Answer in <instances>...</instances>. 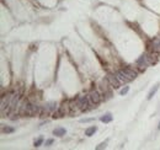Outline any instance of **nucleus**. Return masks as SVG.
I'll return each mask as SVG.
<instances>
[{"label": "nucleus", "mask_w": 160, "mask_h": 150, "mask_svg": "<svg viewBox=\"0 0 160 150\" xmlns=\"http://www.w3.org/2000/svg\"><path fill=\"white\" fill-rule=\"evenodd\" d=\"M128 91H129V86H124V88L120 91V95L121 96H124V95H127V93H128Z\"/></svg>", "instance_id": "nucleus-5"}, {"label": "nucleus", "mask_w": 160, "mask_h": 150, "mask_svg": "<svg viewBox=\"0 0 160 150\" xmlns=\"http://www.w3.org/2000/svg\"><path fill=\"white\" fill-rule=\"evenodd\" d=\"M53 139H47L46 141H44V145H46V147H51L52 144H53Z\"/></svg>", "instance_id": "nucleus-9"}, {"label": "nucleus", "mask_w": 160, "mask_h": 150, "mask_svg": "<svg viewBox=\"0 0 160 150\" xmlns=\"http://www.w3.org/2000/svg\"><path fill=\"white\" fill-rule=\"evenodd\" d=\"M159 86H160V85H159V84H157V85L154 86V88H151V90L149 91V93H148V96H147V100H151V99H153L154 95L157 93V91L159 90Z\"/></svg>", "instance_id": "nucleus-3"}, {"label": "nucleus", "mask_w": 160, "mask_h": 150, "mask_svg": "<svg viewBox=\"0 0 160 150\" xmlns=\"http://www.w3.org/2000/svg\"><path fill=\"white\" fill-rule=\"evenodd\" d=\"M106 141H103V143H101V144H100V145H97V147H96V149H97V150H100V149H103V148H106Z\"/></svg>", "instance_id": "nucleus-10"}, {"label": "nucleus", "mask_w": 160, "mask_h": 150, "mask_svg": "<svg viewBox=\"0 0 160 150\" xmlns=\"http://www.w3.org/2000/svg\"><path fill=\"white\" fill-rule=\"evenodd\" d=\"M158 128H159V129H160V123H159V126H158Z\"/></svg>", "instance_id": "nucleus-11"}, {"label": "nucleus", "mask_w": 160, "mask_h": 150, "mask_svg": "<svg viewBox=\"0 0 160 150\" xmlns=\"http://www.w3.org/2000/svg\"><path fill=\"white\" fill-rule=\"evenodd\" d=\"M42 143H43V138H38V139L35 140V147H40Z\"/></svg>", "instance_id": "nucleus-6"}, {"label": "nucleus", "mask_w": 160, "mask_h": 150, "mask_svg": "<svg viewBox=\"0 0 160 150\" xmlns=\"http://www.w3.org/2000/svg\"><path fill=\"white\" fill-rule=\"evenodd\" d=\"M95 118H81L80 119V123H89V122H92Z\"/></svg>", "instance_id": "nucleus-7"}, {"label": "nucleus", "mask_w": 160, "mask_h": 150, "mask_svg": "<svg viewBox=\"0 0 160 150\" xmlns=\"http://www.w3.org/2000/svg\"><path fill=\"white\" fill-rule=\"evenodd\" d=\"M112 119H113L112 114H111L110 112H107V113H105V114H103L101 118H100V121H101V122H103V123H110L111 121H112Z\"/></svg>", "instance_id": "nucleus-1"}, {"label": "nucleus", "mask_w": 160, "mask_h": 150, "mask_svg": "<svg viewBox=\"0 0 160 150\" xmlns=\"http://www.w3.org/2000/svg\"><path fill=\"white\" fill-rule=\"evenodd\" d=\"M4 133H13L14 132V128H9V127H5V128L3 129Z\"/></svg>", "instance_id": "nucleus-8"}, {"label": "nucleus", "mask_w": 160, "mask_h": 150, "mask_svg": "<svg viewBox=\"0 0 160 150\" xmlns=\"http://www.w3.org/2000/svg\"><path fill=\"white\" fill-rule=\"evenodd\" d=\"M65 133H67L65 128H62V127H58V128H55L53 130V134L57 137H63V136H65Z\"/></svg>", "instance_id": "nucleus-2"}, {"label": "nucleus", "mask_w": 160, "mask_h": 150, "mask_svg": "<svg viewBox=\"0 0 160 150\" xmlns=\"http://www.w3.org/2000/svg\"><path fill=\"white\" fill-rule=\"evenodd\" d=\"M96 130H97V127H95V126L89 127V128L85 129V136H86V137H91L92 134L96 133Z\"/></svg>", "instance_id": "nucleus-4"}]
</instances>
